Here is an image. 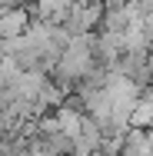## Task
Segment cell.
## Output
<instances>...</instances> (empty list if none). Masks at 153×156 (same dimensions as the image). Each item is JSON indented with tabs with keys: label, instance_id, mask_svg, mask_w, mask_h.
<instances>
[{
	"label": "cell",
	"instance_id": "cell-1",
	"mask_svg": "<svg viewBox=\"0 0 153 156\" xmlns=\"http://www.w3.org/2000/svg\"><path fill=\"white\" fill-rule=\"evenodd\" d=\"M93 37H73L60 53V73L67 80H83L87 73L93 70Z\"/></svg>",
	"mask_w": 153,
	"mask_h": 156
},
{
	"label": "cell",
	"instance_id": "cell-2",
	"mask_svg": "<svg viewBox=\"0 0 153 156\" xmlns=\"http://www.w3.org/2000/svg\"><path fill=\"white\" fill-rule=\"evenodd\" d=\"M27 33V13L24 10H7L0 13V37L3 40H17Z\"/></svg>",
	"mask_w": 153,
	"mask_h": 156
},
{
	"label": "cell",
	"instance_id": "cell-3",
	"mask_svg": "<svg viewBox=\"0 0 153 156\" xmlns=\"http://www.w3.org/2000/svg\"><path fill=\"white\" fill-rule=\"evenodd\" d=\"M0 136H3V129H0Z\"/></svg>",
	"mask_w": 153,
	"mask_h": 156
}]
</instances>
